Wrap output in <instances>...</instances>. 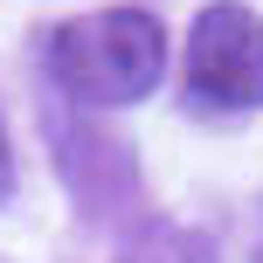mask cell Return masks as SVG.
Here are the masks:
<instances>
[{"instance_id":"6da1fadb","label":"cell","mask_w":263,"mask_h":263,"mask_svg":"<svg viewBox=\"0 0 263 263\" xmlns=\"http://www.w3.org/2000/svg\"><path fill=\"white\" fill-rule=\"evenodd\" d=\"M49 77L63 83V97L90 111L139 104L166 77V28L145 7H104L83 21H63L49 35Z\"/></svg>"},{"instance_id":"7a4b0ae2","label":"cell","mask_w":263,"mask_h":263,"mask_svg":"<svg viewBox=\"0 0 263 263\" xmlns=\"http://www.w3.org/2000/svg\"><path fill=\"white\" fill-rule=\"evenodd\" d=\"M187 90L208 111L263 104V14L242 0H208L187 28Z\"/></svg>"},{"instance_id":"3957f363","label":"cell","mask_w":263,"mask_h":263,"mask_svg":"<svg viewBox=\"0 0 263 263\" xmlns=\"http://www.w3.org/2000/svg\"><path fill=\"white\" fill-rule=\"evenodd\" d=\"M132 263H215V242L194 229H145Z\"/></svg>"},{"instance_id":"277c9868","label":"cell","mask_w":263,"mask_h":263,"mask_svg":"<svg viewBox=\"0 0 263 263\" xmlns=\"http://www.w3.org/2000/svg\"><path fill=\"white\" fill-rule=\"evenodd\" d=\"M14 201V139H7V118H0V208Z\"/></svg>"}]
</instances>
